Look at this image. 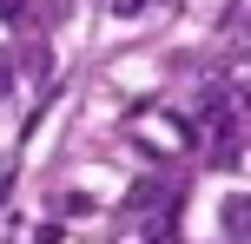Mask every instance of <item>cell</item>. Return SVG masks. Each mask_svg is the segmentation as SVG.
Segmentation results:
<instances>
[{"label":"cell","mask_w":251,"mask_h":244,"mask_svg":"<svg viewBox=\"0 0 251 244\" xmlns=\"http://www.w3.org/2000/svg\"><path fill=\"white\" fill-rule=\"evenodd\" d=\"M126 205H132V211H146V205H165V192L146 178V185H132V198H126Z\"/></svg>","instance_id":"6da1fadb"},{"label":"cell","mask_w":251,"mask_h":244,"mask_svg":"<svg viewBox=\"0 0 251 244\" xmlns=\"http://www.w3.org/2000/svg\"><path fill=\"white\" fill-rule=\"evenodd\" d=\"M225 231L245 238V198H238V192H231V205H225Z\"/></svg>","instance_id":"7a4b0ae2"},{"label":"cell","mask_w":251,"mask_h":244,"mask_svg":"<svg viewBox=\"0 0 251 244\" xmlns=\"http://www.w3.org/2000/svg\"><path fill=\"white\" fill-rule=\"evenodd\" d=\"M26 7H33V0H0V20H7V26H13V20H26Z\"/></svg>","instance_id":"3957f363"},{"label":"cell","mask_w":251,"mask_h":244,"mask_svg":"<svg viewBox=\"0 0 251 244\" xmlns=\"http://www.w3.org/2000/svg\"><path fill=\"white\" fill-rule=\"evenodd\" d=\"M152 7V0H113V13H119V20H132V13H146Z\"/></svg>","instance_id":"277c9868"}]
</instances>
